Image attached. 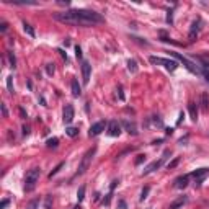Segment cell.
<instances>
[{
    "label": "cell",
    "instance_id": "11",
    "mask_svg": "<svg viewBox=\"0 0 209 209\" xmlns=\"http://www.w3.org/2000/svg\"><path fill=\"white\" fill-rule=\"evenodd\" d=\"M188 182H190V175H182V177H178L175 178V182H173V186L177 190H183L188 186Z\"/></svg>",
    "mask_w": 209,
    "mask_h": 209
},
{
    "label": "cell",
    "instance_id": "30",
    "mask_svg": "<svg viewBox=\"0 0 209 209\" xmlns=\"http://www.w3.org/2000/svg\"><path fill=\"white\" fill-rule=\"evenodd\" d=\"M51 204H52V196H46V201H44V207L46 209H51Z\"/></svg>",
    "mask_w": 209,
    "mask_h": 209
},
{
    "label": "cell",
    "instance_id": "33",
    "mask_svg": "<svg viewBox=\"0 0 209 209\" xmlns=\"http://www.w3.org/2000/svg\"><path fill=\"white\" fill-rule=\"evenodd\" d=\"M178 162H180V157H175L173 160H172V162L168 163V168H170V170H172V168H175L177 165H178Z\"/></svg>",
    "mask_w": 209,
    "mask_h": 209
},
{
    "label": "cell",
    "instance_id": "29",
    "mask_svg": "<svg viewBox=\"0 0 209 209\" xmlns=\"http://www.w3.org/2000/svg\"><path fill=\"white\" fill-rule=\"evenodd\" d=\"M62 167H64V162H61V163H59V165H57V167H56V168H54V170L51 172V173H49V178H52V177H54V175H56V173H57V172H59V170L62 168Z\"/></svg>",
    "mask_w": 209,
    "mask_h": 209
},
{
    "label": "cell",
    "instance_id": "38",
    "mask_svg": "<svg viewBox=\"0 0 209 209\" xmlns=\"http://www.w3.org/2000/svg\"><path fill=\"white\" fill-rule=\"evenodd\" d=\"M75 56H77V59H82V47L80 46H75Z\"/></svg>",
    "mask_w": 209,
    "mask_h": 209
},
{
    "label": "cell",
    "instance_id": "32",
    "mask_svg": "<svg viewBox=\"0 0 209 209\" xmlns=\"http://www.w3.org/2000/svg\"><path fill=\"white\" fill-rule=\"evenodd\" d=\"M46 72H47L49 75H52L54 72H56V67H54V64H47V66H46Z\"/></svg>",
    "mask_w": 209,
    "mask_h": 209
},
{
    "label": "cell",
    "instance_id": "8",
    "mask_svg": "<svg viewBox=\"0 0 209 209\" xmlns=\"http://www.w3.org/2000/svg\"><path fill=\"white\" fill-rule=\"evenodd\" d=\"M121 122H118L116 119H113L108 122V134L111 136V137H118V136L121 134Z\"/></svg>",
    "mask_w": 209,
    "mask_h": 209
},
{
    "label": "cell",
    "instance_id": "27",
    "mask_svg": "<svg viewBox=\"0 0 209 209\" xmlns=\"http://www.w3.org/2000/svg\"><path fill=\"white\" fill-rule=\"evenodd\" d=\"M149 191H150V188H149V186H144V190L141 191V201H144V199H146L147 198V194H149Z\"/></svg>",
    "mask_w": 209,
    "mask_h": 209
},
{
    "label": "cell",
    "instance_id": "16",
    "mask_svg": "<svg viewBox=\"0 0 209 209\" xmlns=\"http://www.w3.org/2000/svg\"><path fill=\"white\" fill-rule=\"evenodd\" d=\"M188 111H190L191 119H193L194 122H196V119H198V106H196V103L190 102V103H188Z\"/></svg>",
    "mask_w": 209,
    "mask_h": 209
},
{
    "label": "cell",
    "instance_id": "7",
    "mask_svg": "<svg viewBox=\"0 0 209 209\" xmlns=\"http://www.w3.org/2000/svg\"><path fill=\"white\" fill-rule=\"evenodd\" d=\"M106 127H108L106 121H98V122H95V124H92V126H90V129H88V136H90V137H95V136L102 134Z\"/></svg>",
    "mask_w": 209,
    "mask_h": 209
},
{
    "label": "cell",
    "instance_id": "15",
    "mask_svg": "<svg viewBox=\"0 0 209 209\" xmlns=\"http://www.w3.org/2000/svg\"><path fill=\"white\" fill-rule=\"evenodd\" d=\"M70 90H72V97H75V98H78L80 97V93H82V88H80V85H78V80H72L70 82Z\"/></svg>",
    "mask_w": 209,
    "mask_h": 209
},
{
    "label": "cell",
    "instance_id": "12",
    "mask_svg": "<svg viewBox=\"0 0 209 209\" xmlns=\"http://www.w3.org/2000/svg\"><path fill=\"white\" fill-rule=\"evenodd\" d=\"M199 28H201V20L198 18L196 21H193V25H191V30H190V36H188L190 42L196 41V36H198V31H199Z\"/></svg>",
    "mask_w": 209,
    "mask_h": 209
},
{
    "label": "cell",
    "instance_id": "18",
    "mask_svg": "<svg viewBox=\"0 0 209 209\" xmlns=\"http://www.w3.org/2000/svg\"><path fill=\"white\" fill-rule=\"evenodd\" d=\"M23 30H25V33H26L28 36H31V38H34V36H36L34 28H33L30 23H26V21H23Z\"/></svg>",
    "mask_w": 209,
    "mask_h": 209
},
{
    "label": "cell",
    "instance_id": "23",
    "mask_svg": "<svg viewBox=\"0 0 209 209\" xmlns=\"http://www.w3.org/2000/svg\"><path fill=\"white\" fill-rule=\"evenodd\" d=\"M7 88H8L10 93H15V88H13V77L12 75L7 77Z\"/></svg>",
    "mask_w": 209,
    "mask_h": 209
},
{
    "label": "cell",
    "instance_id": "50",
    "mask_svg": "<svg viewBox=\"0 0 209 209\" xmlns=\"http://www.w3.org/2000/svg\"><path fill=\"white\" fill-rule=\"evenodd\" d=\"M64 44H66V47L70 44V39H64Z\"/></svg>",
    "mask_w": 209,
    "mask_h": 209
},
{
    "label": "cell",
    "instance_id": "5",
    "mask_svg": "<svg viewBox=\"0 0 209 209\" xmlns=\"http://www.w3.org/2000/svg\"><path fill=\"white\" fill-rule=\"evenodd\" d=\"M170 56H173L178 62H182L183 66H185L186 69H188V70L191 72V74H196V75H198V74H201V69H199L198 66H194V64H193L191 61H188L186 57H183L182 54H178V52H170Z\"/></svg>",
    "mask_w": 209,
    "mask_h": 209
},
{
    "label": "cell",
    "instance_id": "24",
    "mask_svg": "<svg viewBox=\"0 0 209 209\" xmlns=\"http://www.w3.org/2000/svg\"><path fill=\"white\" fill-rule=\"evenodd\" d=\"M66 134L69 136V137H75V136L78 134V129L77 127H67L66 129Z\"/></svg>",
    "mask_w": 209,
    "mask_h": 209
},
{
    "label": "cell",
    "instance_id": "26",
    "mask_svg": "<svg viewBox=\"0 0 209 209\" xmlns=\"http://www.w3.org/2000/svg\"><path fill=\"white\" fill-rule=\"evenodd\" d=\"M146 158H147V157H146V154H139V155H137V158L134 160V163H136V165H141L142 162H146Z\"/></svg>",
    "mask_w": 209,
    "mask_h": 209
},
{
    "label": "cell",
    "instance_id": "25",
    "mask_svg": "<svg viewBox=\"0 0 209 209\" xmlns=\"http://www.w3.org/2000/svg\"><path fill=\"white\" fill-rule=\"evenodd\" d=\"M7 56H8V61H10V67L15 69L17 67V59H15V56H13V52H7Z\"/></svg>",
    "mask_w": 209,
    "mask_h": 209
},
{
    "label": "cell",
    "instance_id": "3",
    "mask_svg": "<svg viewBox=\"0 0 209 209\" xmlns=\"http://www.w3.org/2000/svg\"><path fill=\"white\" fill-rule=\"evenodd\" d=\"M95 152H97V147H92V149H88L87 152H85L82 162H80V165H78L77 175H83L85 172L88 170V167H90V163H92V158H93V155H95Z\"/></svg>",
    "mask_w": 209,
    "mask_h": 209
},
{
    "label": "cell",
    "instance_id": "19",
    "mask_svg": "<svg viewBox=\"0 0 209 209\" xmlns=\"http://www.w3.org/2000/svg\"><path fill=\"white\" fill-rule=\"evenodd\" d=\"M127 69H129V72H131V74H136V72H137V62H136L134 59H129L127 61Z\"/></svg>",
    "mask_w": 209,
    "mask_h": 209
},
{
    "label": "cell",
    "instance_id": "31",
    "mask_svg": "<svg viewBox=\"0 0 209 209\" xmlns=\"http://www.w3.org/2000/svg\"><path fill=\"white\" fill-rule=\"evenodd\" d=\"M167 23H168V25L173 23V10H168V12H167Z\"/></svg>",
    "mask_w": 209,
    "mask_h": 209
},
{
    "label": "cell",
    "instance_id": "44",
    "mask_svg": "<svg viewBox=\"0 0 209 209\" xmlns=\"http://www.w3.org/2000/svg\"><path fill=\"white\" fill-rule=\"evenodd\" d=\"M118 183H119V180H113V182H111V186H110V190L113 191L114 188H116V185H118Z\"/></svg>",
    "mask_w": 209,
    "mask_h": 209
},
{
    "label": "cell",
    "instance_id": "34",
    "mask_svg": "<svg viewBox=\"0 0 209 209\" xmlns=\"http://www.w3.org/2000/svg\"><path fill=\"white\" fill-rule=\"evenodd\" d=\"M30 134H31V127L28 124H23V136L26 137V136H30Z\"/></svg>",
    "mask_w": 209,
    "mask_h": 209
},
{
    "label": "cell",
    "instance_id": "45",
    "mask_svg": "<svg viewBox=\"0 0 209 209\" xmlns=\"http://www.w3.org/2000/svg\"><path fill=\"white\" fill-rule=\"evenodd\" d=\"M8 203H10L8 199H3V201H2V204H0V209H5L7 206H8Z\"/></svg>",
    "mask_w": 209,
    "mask_h": 209
},
{
    "label": "cell",
    "instance_id": "40",
    "mask_svg": "<svg viewBox=\"0 0 209 209\" xmlns=\"http://www.w3.org/2000/svg\"><path fill=\"white\" fill-rule=\"evenodd\" d=\"M2 114H3V118H8V110H7L5 105H2Z\"/></svg>",
    "mask_w": 209,
    "mask_h": 209
},
{
    "label": "cell",
    "instance_id": "36",
    "mask_svg": "<svg viewBox=\"0 0 209 209\" xmlns=\"http://www.w3.org/2000/svg\"><path fill=\"white\" fill-rule=\"evenodd\" d=\"M154 124L158 126V127H162V126H163V122H162V119L158 118V116H154Z\"/></svg>",
    "mask_w": 209,
    "mask_h": 209
},
{
    "label": "cell",
    "instance_id": "14",
    "mask_svg": "<svg viewBox=\"0 0 209 209\" xmlns=\"http://www.w3.org/2000/svg\"><path fill=\"white\" fill-rule=\"evenodd\" d=\"M121 126L124 127V129H126V131H127L129 134H131V136H137V127H136L134 122L124 119V121H121Z\"/></svg>",
    "mask_w": 209,
    "mask_h": 209
},
{
    "label": "cell",
    "instance_id": "37",
    "mask_svg": "<svg viewBox=\"0 0 209 209\" xmlns=\"http://www.w3.org/2000/svg\"><path fill=\"white\" fill-rule=\"evenodd\" d=\"M118 207H119V209H127L126 201H124V199H119V201H118Z\"/></svg>",
    "mask_w": 209,
    "mask_h": 209
},
{
    "label": "cell",
    "instance_id": "48",
    "mask_svg": "<svg viewBox=\"0 0 209 209\" xmlns=\"http://www.w3.org/2000/svg\"><path fill=\"white\" fill-rule=\"evenodd\" d=\"M203 75H204V78H206V82L209 83V72H204V74H203Z\"/></svg>",
    "mask_w": 209,
    "mask_h": 209
},
{
    "label": "cell",
    "instance_id": "6",
    "mask_svg": "<svg viewBox=\"0 0 209 209\" xmlns=\"http://www.w3.org/2000/svg\"><path fill=\"white\" fill-rule=\"evenodd\" d=\"M209 175V168H198V170H194L191 177L194 178V186H201V183L204 182V178Z\"/></svg>",
    "mask_w": 209,
    "mask_h": 209
},
{
    "label": "cell",
    "instance_id": "28",
    "mask_svg": "<svg viewBox=\"0 0 209 209\" xmlns=\"http://www.w3.org/2000/svg\"><path fill=\"white\" fill-rule=\"evenodd\" d=\"M38 206H39V199H33L30 204H28V207L26 209H38Z\"/></svg>",
    "mask_w": 209,
    "mask_h": 209
},
{
    "label": "cell",
    "instance_id": "35",
    "mask_svg": "<svg viewBox=\"0 0 209 209\" xmlns=\"http://www.w3.org/2000/svg\"><path fill=\"white\" fill-rule=\"evenodd\" d=\"M7 30H8V23H7V21H2V23H0V31L5 33Z\"/></svg>",
    "mask_w": 209,
    "mask_h": 209
},
{
    "label": "cell",
    "instance_id": "2",
    "mask_svg": "<svg viewBox=\"0 0 209 209\" xmlns=\"http://www.w3.org/2000/svg\"><path fill=\"white\" fill-rule=\"evenodd\" d=\"M39 177H41V170L39 168H31L26 173V178H25V191L26 193H31L36 188V183H38Z\"/></svg>",
    "mask_w": 209,
    "mask_h": 209
},
{
    "label": "cell",
    "instance_id": "17",
    "mask_svg": "<svg viewBox=\"0 0 209 209\" xmlns=\"http://www.w3.org/2000/svg\"><path fill=\"white\" fill-rule=\"evenodd\" d=\"M186 201H188V198H186V196H180L177 201H173V203L170 204V209H180L183 204H186Z\"/></svg>",
    "mask_w": 209,
    "mask_h": 209
},
{
    "label": "cell",
    "instance_id": "47",
    "mask_svg": "<svg viewBox=\"0 0 209 209\" xmlns=\"http://www.w3.org/2000/svg\"><path fill=\"white\" fill-rule=\"evenodd\" d=\"M162 142H163V139H157V141L152 142V146H158V144H162Z\"/></svg>",
    "mask_w": 209,
    "mask_h": 209
},
{
    "label": "cell",
    "instance_id": "9",
    "mask_svg": "<svg viewBox=\"0 0 209 209\" xmlns=\"http://www.w3.org/2000/svg\"><path fill=\"white\" fill-rule=\"evenodd\" d=\"M163 163H165V158H163V157H160V160H155V162H152L150 165H147V167H146V170L142 172V177H144V175L152 173V172H155V170H158V168H160Z\"/></svg>",
    "mask_w": 209,
    "mask_h": 209
},
{
    "label": "cell",
    "instance_id": "49",
    "mask_svg": "<svg viewBox=\"0 0 209 209\" xmlns=\"http://www.w3.org/2000/svg\"><path fill=\"white\" fill-rule=\"evenodd\" d=\"M20 114H21V118H26V113H25L23 110H21V108H20Z\"/></svg>",
    "mask_w": 209,
    "mask_h": 209
},
{
    "label": "cell",
    "instance_id": "10",
    "mask_svg": "<svg viewBox=\"0 0 209 209\" xmlns=\"http://www.w3.org/2000/svg\"><path fill=\"white\" fill-rule=\"evenodd\" d=\"M74 106L72 105H66V108H64V113H62V119L66 124H70L72 121H74Z\"/></svg>",
    "mask_w": 209,
    "mask_h": 209
},
{
    "label": "cell",
    "instance_id": "46",
    "mask_svg": "<svg viewBox=\"0 0 209 209\" xmlns=\"http://www.w3.org/2000/svg\"><path fill=\"white\" fill-rule=\"evenodd\" d=\"M165 132H167V136H172V134H173V129H172V127H167V129H165Z\"/></svg>",
    "mask_w": 209,
    "mask_h": 209
},
{
    "label": "cell",
    "instance_id": "42",
    "mask_svg": "<svg viewBox=\"0 0 209 209\" xmlns=\"http://www.w3.org/2000/svg\"><path fill=\"white\" fill-rule=\"evenodd\" d=\"M57 52H59V54H61V56L64 57V59H66V61H67V52H66V51H64V49H57Z\"/></svg>",
    "mask_w": 209,
    "mask_h": 209
},
{
    "label": "cell",
    "instance_id": "39",
    "mask_svg": "<svg viewBox=\"0 0 209 209\" xmlns=\"http://www.w3.org/2000/svg\"><path fill=\"white\" fill-rule=\"evenodd\" d=\"M111 193H113V191H110V193H108V194H106V198L103 199V204H106V206H108V204H110V201H111Z\"/></svg>",
    "mask_w": 209,
    "mask_h": 209
},
{
    "label": "cell",
    "instance_id": "4",
    "mask_svg": "<svg viewBox=\"0 0 209 209\" xmlns=\"http://www.w3.org/2000/svg\"><path fill=\"white\" fill-rule=\"evenodd\" d=\"M149 61L152 62V64H160V66H163L167 70H170V72H173V70H177V67H178V62L177 61H170V59H163V57H157V56H150L149 57Z\"/></svg>",
    "mask_w": 209,
    "mask_h": 209
},
{
    "label": "cell",
    "instance_id": "22",
    "mask_svg": "<svg viewBox=\"0 0 209 209\" xmlns=\"http://www.w3.org/2000/svg\"><path fill=\"white\" fill-rule=\"evenodd\" d=\"M77 199H78V203H82V201L85 199V186H80L77 191Z\"/></svg>",
    "mask_w": 209,
    "mask_h": 209
},
{
    "label": "cell",
    "instance_id": "21",
    "mask_svg": "<svg viewBox=\"0 0 209 209\" xmlns=\"http://www.w3.org/2000/svg\"><path fill=\"white\" fill-rule=\"evenodd\" d=\"M46 146H47L49 149H51V147H52V149H56L57 146H59V139H57V137H52V139H47V141H46Z\"/></svg>",
    "mask_w": 209,
    "mask_h": 209
},
{
    "label": "cell",
    "instance_id": "41",
    "mask_svg": "<svg viewBox=\"0 0 209 209\" xmlns=\"http://www.w3.org/2000/svg\"><path fill=\"white\" fill-rule=\"evenodd\" d=\"M118 95H119V100H124V93H122V87H121V85L118 87Z\"/></svg>",
    "mask_w": 209,
    "mask_h": 209
},
{
    "label": "cell",
    "instance_id": "13",
    "mask_svg": "<svg viewBox=\"0 0 209 209\" xmlns=\"http://www.w3.org/2000/svg\"><path fill=\"white\" fill-rule=\"evenodd\" d=\"M90 74H92V66L87 61H83L82 62V75H83V83L85 85L90 82Z\"/></svg>",
    "mask_w": 209,
    "mask_h": 209
},
{
    "label": "cell",
    "instance_id": "20",
    "mask_svg": "<svg viewBox=\"0 0 209 209\" xmlns=\"http://www.w3.org/2000/svg\"><path fill=\"white\" fill-rule=\"evenodd\" d=\"M201 108H203L204 111L209 108V100H207V93H206V92L201 95Z\"/></svg>",
    "mask_w": 209,
    "mask_h": 209
},
{
    "label": "cell",
    "instance_id": "43",
    "mask_svg": "<svg viewBox=\"0 0 209 209\" xmlns=\"http://www.w3.org/2000/svg\"><path fill=\"white\" fill-rule=\"evenodd\" d=\"M183 118H185V113L182 111V113H180V116H178V119H177V124H182V121H183Z\"/></svg>",
    "mask_w": 209,
    "mask_h": 209
},
{
    "label": "cell",
    "instance_id": "51",
    "mask_svg": "<svg viewBox=\"0 0 209 209\" xmlns=\"http://www.w3.org/2000/svg\"><path fill=\"white\" fill-rule=\"evenodd\" d=\"M74 209H82V207H80V204H77V206H74Z\"/></svg>",
    "mask_w": 209,
    "mask_h": 209
},
{
    "label": "cell",
    "instance_id": "1",
    "mask_svg": "<svg viewBox=\"0 0 209 209\" xmlns=\"http://www.w3.org/2000/svg\"><path fill=\"white\" fill-rule=\"evenodd\" d=\"M54 20L75 26H93L97 23H103V17L93 10H67L61 13H54Z\"/></svg>",
    "mask_w": 209,
    "mask_h": 209
}]
</instances>
